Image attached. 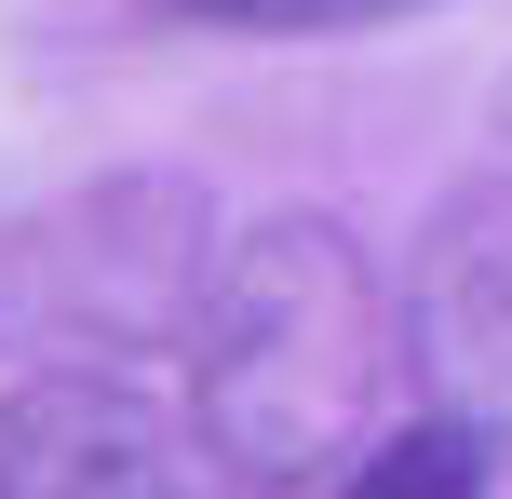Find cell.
I'll use <instances>...</instances> for the list:
<instances>
[{
	"label": "cell",
	"instance_id": "cell-3",
	"mask_svg": "<svg viewBox=\"0 0 512 499\" xmlns=\"http://www.w3.org/2000/svg\"><path fill=\"white\" fill-rule=\"evenodd\" d=\"M418 378L459 432L512 446V189L459 203L418 257Z\"/></svg>",
	"mask_w": 512,
	"mask_h": 499
},
{
	"label": "cell",
	"instance_id": "cell-2",
	"mask_svg": "<svg viewBox=\"0 0 512 499\" xmlns=\"http://www.w3.org/2000/svg\"><path fill=\"white\" fill-rule=\"evenodd\" d=\"M0 499H189L176 405L122 365H41L0 392Z\"/></svg>",
	"mask_w": 512,
	"mask_h": 499
},
{
	"label": "cell",
	"instance_id": "cell-4",
	"mask_svg": "<svg viewBox=\"0 0 512 499\" xmlns=\"http://www.w3.org/2000/svg\"><path fill=\"white\" fill-rule=\"evenodd\" d=\"M486 459H499L486 432H459V419L432 405V419H391L378 446L337 473V499H486Z\"/></svg>",
	"mask_w": 512,
	"mask_h": 499
},
{
	"label": "cell",
	"instance_id": "cell-5",
	"mask_svg": "<svg viewBox=\"0 0 512 499\" xmlns=\"http://www.w3.org/2000/svg\"><path fill=\"white\" fill-rule=\"evenodd\" d=\"M189 27H230V41H351V27H405L432 0H176Z\"/></svg>",
	"mask_w": 512,
	"mask_h": 499
},
{
	"label": "cell",
	"instance_id": "cell-1",
	"mask_svg": "<svg viewBox=\"0 0 512 499\" xmlns=\"http://www.w3.org/2000/svg\"><path fill=\"white\" fill-rule=\"evenodd\" d=\"M189 432L230 486H337L391 432V284L337 216H256L216 243L189 311Z\"/></svg>",
	"mask_w": 512,
	"mask_h": 499
}]
</instances>
